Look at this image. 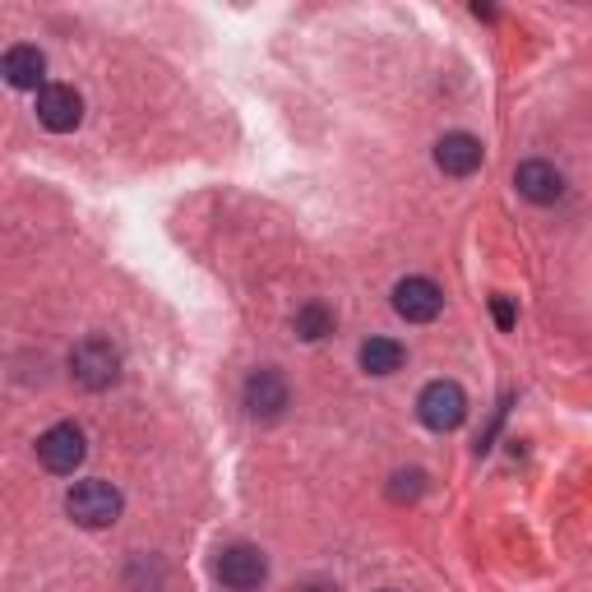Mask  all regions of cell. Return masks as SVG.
<instances>
[{"mask_svg":"<svg viewBox=\"0 0 592 592\" xmlns=\"http://www.w3.org/2000/svg\"><path fill=\"white\" fill-rule=\"evenodd\" d=\"M65 514L75 518L79 528H89V532H98V528H112L120 514H126V496L116 491L112 481H75L69 486V496H65Z\"/></svg>","mask_w":592,"mask_h":592,"instance_id":"6da1fadb","label":"cell"},{"mask_svg":"<svg viewBox=\"0 0 592 592\" xmlns=\"http://www.w3.org/2000/svg\"><path fill=\"white\" fill-rule=\"evenodd\" d=\"M491 316H496V324L504 329V334H510V329L518 324V310H514L510 296H491Z\"/></svg>","mask_w":592,"mask_h":592,"instance_id":"9a60e30c","label":"cell"},{"mask_svg":"<svg viewBox=\"0 0 592 592\" xmlns=\"http://www.w3.org/2000/svg\"><path fill=\"white\" fill-rule=\"evenodd\" d=\"M0 75H5L10 89L42 93L47 89V56L33 42H20V47H10L5 56H0Z\"/></svg>","mask_w":592,"mask_h":592,"instance_id":"30bf717a","label":"cell"},{"mask_svg":"<svg viewBox=\"0 0 592 592\" xmlns=\"http://www.w3.org/2000/svg\"><path fill=\"white\" fill-rule=\"evenodd\" d=\"M241 398H246V412L255 416V422H278V416L287 412V403H292V389H287V379L278 375L273 365H259V371H250Z\"/></svg>","mask_w":592,"mask_h":592,"instance_id":"8992f818","label":"cell"},{"mask_svg":"<svg viewBox=\"0 0 592 592\" xmlns=\"http://www.w3.org/2000/svg\"><path fill=\"white\" fill-rule=\"evenodd\" d=\"M394 310L408 324H430V320H440V310H445V292L435 287L430 278H403V283L394 287Z\"/></svg>","mask_w":592,"mask_h":592,"instance_id":"ba28073f","label":"cell"},{"mask_svg":"<svg viewBox=\"0 0 592 592\" xmlns=\"http://www.w3.org/2000/svg\"><path fill=\"white\" fill-rule=\"evenodd\" d=\"M416 416H422V426L435 430V435H449L467 422V394L459 379H430L416 398Z\"/></svg>","mask_w":592,"mask_h":592,"instance_id":"3957f363","label":"cell"},{"mask_svg":"<svg viewBox=\"0 0 592 592\" xmlns=\"http://www.w3.org/2000/svg\"><path fill=\"white\" fill-rule=\"evenodd\" d=\"M422 491H426V473H416V467H412V473H398V477L389 481V500H394V504H412Z\"/></svg>","mask_w":592,"mask_h":592,"instance_id":"5bb4252c","label":"cell"},{"mask_svg":"<svg viewBox=\"0 0 592 592\" xmlns=\"http://www.w3.org/2000/svg\"><path fill=\"white\" fill-rule=\"evenodd\" d=\"M69 375H75V385L89 389V394L112 389L120 379V347L112 338H98V334L83 338L75 352H69Z\"/></svg>","mask_w":592,"mask_h":592,"instance_id":"7a4b0ae2","label":"cell"},{"mask_svg":"<svg viewBox=\"0 0 592 592\" xmlns=\"http://www.w3.org/2000/svg\"><path fill=\"white\" fill-rule=\"evenodd\" d=\"M83 120V98L79 89H69V83H47L38 93V126L51 130V134H69L79 130Z\"/></svg>","mask_w":592,"mask_h":592,"instance_id":"52a82bcc","label":"cell"},{"mask_svg":"<svg viewBox=\"0 0 592 592\" xmlns=\"http://www.w3.org/2000/svg\"><path fill=\"white\" fill-rule=\"evenodd\" d=\"M292 329H296V338L301 343H320V338L334 334V310H329L324 301H306L301 310H296Z\"/></svg>","mask_w":592,"mask_h":592,"instance_id":"4fadbf2b","label":"cell"},{"mask_svg":"<svg viewBox=\"0 0 592 592\" xmlns=\"http://www.w3.org/2000/svg\"><path fill=\"white\" fill-rule=\"evenodd\" d=\"M403 343L398 338H365L361 343V371L365 375H394V371H403Z\"/></svg>","mask_w":592,"mask_h":592,"instance_id":"7c38bea8","label":"cell"},{"mask_svg":"<svg viewBox=\"0 0 592 592\" xmlns=\"http://www.w3.org/2000/svg\"><path fill=\"white\" fill-rule=\"evenodd\" d=\"M514 185H518V195H524L528 204H555V200H565V171L546 163V158H528V163H518L514 167Z\"/></svg>","mask_w":592,"mask_h":592,"instance_id":"9c48e42d","label":"cell"},{"mask_svg":"<svg viewBox=\"0 0 592 592\" xmlns=\"http://www.w3.org/2000/svg\"><path fill=\"white\" fill-rule=\"evenodd\" d=\"M214 574L228 592H255L269 579V555L259 546H250V542H236L214 561Z\"/></svg>","mask_w":592,"mask_h":592,"instance_id":"5b68a950","label":"cell"},{"mask_svg":"<svg viewBox=\"0 0 592 592\" xmlns=\"http://www.w3.org/2000/svg\"><path fill=\"white\" fill-rule=\"evenodd\" d=\"M481 158H486L481 139L477 134H463V130L445 134L440 144H435V167H440L445 177H473V171L481 167Z\"/></svg>","mask_w":592,"mask_h":592,"instance_id":"8fae6325","label":"cell"},{"mask_svg":"<svg viewBox=\"0 0 592 592\" xmlns=\"http://www.w3.org/2000/svg\"><path fill=\"white\" fill-rule=\"evenodd\" d=\"M301 592H338V588H334V583H306Z\"/></svg>","mask_w":592,"mask_h":592,"instance_id":"2e32d148","label":"cell"},{"mask_svg":"<svg viewBox=\"0 0 592 592\" xmlns=\"http://www.w3.org/2000/svg\"><path fill=\"white\" fill-rule=\"evenodd\" d=\"M83 459H89V440H83V430L75 422H56L51 430L38 435V463L47 473L69 477V473H79Z\"/></svg>","mask_w":592,"mask_h":592,"instance_id":"277c9868","label":"cell"}]
</instances>
